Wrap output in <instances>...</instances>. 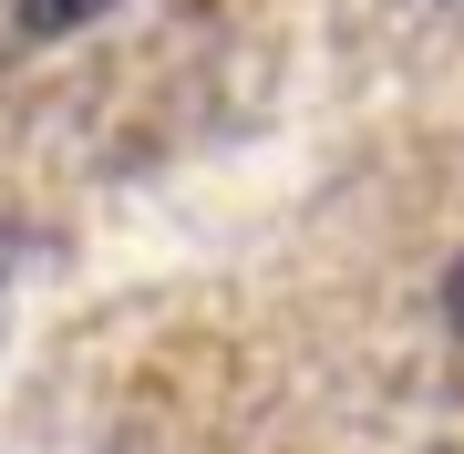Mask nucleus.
I'll return each instance as SVG.
<instances>
[{
    "instance_id": "f257e3e1",
    "label": "nucleus",
    "mask_w": 464,
    "mask_h": 454,
    "mask_svg": "<svg viewBox=\"0 0 464 454\" xmlns=\"http://www.w3.org/2000/svg\"><path fill=\"white\" fill-rule=\"evenodd\" d=\"M114 11V0H11V21L32 42H63V32H93V21Z\"/></svg>"
},
{
    "instance_id": "f03ea898",
    "label": "nucleus",
    "mask_w": 464,
    "mask_h": 454,
    "mask_svg": "<svg viewBox=\"0 0 464 454\" xmlns=\"http://www.w3.org/2000/svg\"><path fill=\"white\" fill-rule=\"evenodd\" d=\"M444 320H454V331H464V258H454V269H444Z\"/></svg>"
}]
</instances>
